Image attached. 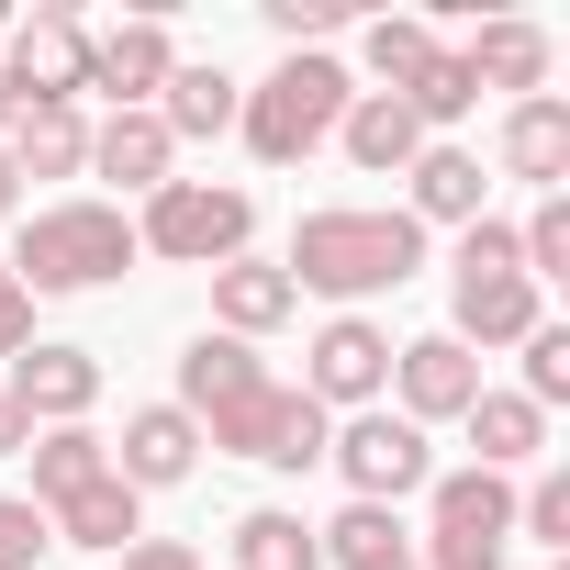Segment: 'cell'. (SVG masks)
Here are the masks:
<instances>
[{"mask_svg": "<svg viewBox=\"0 0 570 570\" xmlns=\"http://www.w3.org/2000/svg\"><path fill=\"white\" fill-rule=\"evenodd\" d=\"M12 112H23V101H12V79H0V135H12Z\"/></svg>", "mask_w": 570, "mask_h": 570, "instance_id": "obj_40", "label": "cell"}, {"mask_svg": "<svg viewBox=\"0 0 570 570\" xmlns=\"http://www.w3.org/2000/svg\"><path fill=\"white\" fill-rule=\"evenodd\" d=\"M358 57H370V79H381V90H392V101H403V90H414V79H425V57H436V23H414V12H381V23H370V46H358Z\"/></svg>", "mask_w": 570, "mask_h": 570, "instance_id": "obj_29", "label": "cell"}, {"mask_svg": "<svg viewBox=\"0 0 570 570\" xmlns=\"http://www.w3.org/2000/svg\"><path fill=\"white\" fill-rule=\"evenodd\" d=\"M190 425H202V448L257 459V470H314V459H325V436H336V414H325L314 392H292V381H246V392L202 403Z\"/></svg>", "mask_w": 570, "mask_h": 570, "instance_id": "obj_5", "label": "cell"}, {"mask_svg": "<svg viewBox=\"0 0 570 570\" xmlns=\"http://www.w3.org/2000/svg\"><path fill=\"white\" fill-rule=\"evenodd\" d=\"M90 481H112V436H90V425H35V492L23 503H68V492H90Z\"/></svg>", "mask_w": 570, "mask_h": 570, "instance_id": "obj_23", "label": "cell"}, {"mask_svg": "<svg viewBox=\"0 0 570 570\" xmlns=\"http://www.w3.org/2000/svg\"><path fill=\"white\" fill-rule=\"evenodd\" d=\"M23 347H35V292L0 268V358H23Z\"/></svg>", "mask_w": 570, "mask_h": 570, "instance_id": "obj_36", "label": "cell"}, {"mask_svg": "<svg viewBox=\"0 0 570 570\" xmlns=\"http://www.w3.org/2000/svg\"><path fill=\"white\" fill-rule=\"evenodd\" d=\"M403 179H414V224H459V235L481 224V190H492V179H481L470 146H425Z\"/></svg>", "mask_w": 570, "mask_h": 570, "instance_id": "obj_22", "label": "cell"}, {"mask_svg": "<svg viewBox=\"0 0 570 570\" xmlns=\"http://www.w3.org/2000/svg\"><path fill=\"white\" fill-rule=\"evenodd\" d=\"M90 168H101V179H124V190H168L179 146H168V124H157V112H112V124H90Z\"/></svg>", "mask_w": 570, "mask_h": 570, "instance_id": "obj_20", "label": "cell"}, {"mask_svg": "<svg viewBox=\"0 0 570 570\" xmlns=\"http://www.w3.org/2000/svg\"><path fill=\"white\" fill-rule=\"evenodd\" d=\"M303 392H314L325 414H336V403H347V414H370V403L392 392V336H381L370 314H336V325L314 336V358H303Z\"/></svg>", "mask_w": 570, "mask_h": 570, "instance_id": "obj_10", "label": "cell"}, {"mask_svg": "<svg viewBox=\"0 0 570 570\" xmlns=\"http://www.w3.org/2000/svg\"><path fill=\"white\" fill-rule=\"evenodd\" d=\"M514 257H525V279H570V190H548L514 224Z\"/></svg>", "mask_w": 570, "mask_h": 570, "instance_id": "obj_31", "label": "cell"}, {"mask_svg": "<svg viewBox=\"0 0 570 570\" xmlns=\"http://www.w3.org/2000/svg\"><path fill=\"white\" fill-rule=\"evenodd\" d=\"M370 570H414V548H403V559H370Z\"/></svg>", "mask_w": 570, "mask_h": 570, "instance_id": "obj_41", "label": "cell"}, {"mask_svg": "<svg viewBox=\"0 0 570 570\" xmlns=\"http://www.w3.org/2000/svg\"><path fill=\"white\" fill-rule=\"evenodd\" d=\"M0 157H12V179H79L90 168V112L79 101H35V112H12Z\"/></svg>", "mask_w": 570, "mask_h": 570, "instance_id": "obj_16", "label": "cell"}, {"mask_svg": "<svg viewBox=\"0 0 570 570\" xmlns=\"http://www.w3.org/2000/svg\"><path fill=\"white\" fill-rule=\"evenodd\" d=\"M336 146H347V157H358L370 179H403V168H414V157L436 146V135H425V124H414V112H403L392 90H358V101H347V124H336Z\"/></svg>", "mask_w": 570, "mask_h": 570, "instance_id": "obj_17", "label": "cell"}, {"mask_svg": "<svg viewBox=\"0 0 570 570\" xmlns=\"http://www.w3.org/2000/svg\"><path fill=\"white\" fill-rule=\"evenodd\" d=\"M392 392H403V425H459L481 403V358L459 336H414V347H392Z\"/></svg>", "mask_w": 570, "mask_h": 570, "instance_id": "obj_12", "label": "cell"}, {"mask_svg": "<svg viewBox=\"0 0 570 570\" xmlns=\"http://www.w3.org/2000/svg\"><path fill=\"white\" fill-rule=\"evenodd\" d=\"M292 292H325V303H381V292H403V279L425 268V224L414 213H303V235H292Z\"/></svg>", "mask_w": 570, "mask_h": 570, "instance_id": "obj_1", "label": "cell"}, {"mask_svg": "<svg viewBox=\"0 0 570 570\" xmlns=\"http://www.w3.org/2000/svg\"><path fill=\"white\" fill-rule=\"evenodd\" d=\"M303 314V292H292V268H279V257H224L213 268V325L246 347V336H279V325H292Z\"/></svg>", "mask_w": 570, "mask_h": 570, "instance_id": "obj_15", "label": "cell"}, {"mask_svg": "<svg viewBox=\"0 0 570 570\" xmlns=\"http://www.w3.org/2000/svg\"><path fill=\"white\" fill-rule=\"evenodd\" d=\"M0 392L23 403V425H90V403H101V358H90V347H23Z\"/></svg>", "mask_w": 570, "mask_h": 570, "instance_id": "obj_13", "label": "cell"}, {"mask_svg": "<svg viewBox=\"0 0 570 570\" xmlns=\"http://www.w3.org/2000/svg\"><path fill=\"white\" fill-rule=\"evenodd\" d=\"M246 235H257V190H235V179H168L135 213V246L168 268H224V257H246Z\"/></svg>", "mask_w": 570, "mask_h": 570, "instance_id": "obj_6", "label": "cell"}, {"mask_svg": "<svg viewBox=\"0 0 570 570\" xmlns=\"http://www.w3.org/2000/svg\"><path fill=\"white\" fill-rule=\"evenodd\" d=\"M525 403H537V414L570 403V325H537V336H525Z\"/></svg>", "mask_w": 570, "mask_h": 570, "instance_id": "obj_33", "label": "cell"}, {"mask_svg": "<svg viewBox=\"0 0 570 570\" xmlns=\"http://www.w3.org/2000/svg\"><path fill=\"white\" fill-rule=\"evenodd\" d=\"M548 314H537V279H525V257H514V224H470L459 235V279H448V336L481 358V347H525Z\"/></svg>", "mask_w": 570, "mask_h": 570, "instance_id": "obj_4", "label": "cell"}, {"mask_svg": "<svg viewBox=\"0 0 570 570\" xmlns=\"http://www.w3.org/2000/svg\"><path fill=\"white\" fill-rule=\"evenodd\" d=\"M235 570H325V548H314L303 514L257 503V514H235Z\"/></svg>", "mask_w": 570, "mask_h": 570, "instance_id": "obj_26", "label": "cell"}, {"mask_svg": "<svg viewBox=\"0 0 570 570\" xmlns=\"http://www.w3.org/2000/svg\"><path fill=\"white\" fill-rule=\"evenodd\" d=\"M325 459H336L347 503H392V514L436 481V448H425V425H403V414H347V425L325 436Z\"/></svg>", "mask_w": 570, "mask_h": 570, "instance_id": "obj_8", "label": "cell"}, {"mask_svg": "<svg viewBox=\"0 0 570 570\" xmlns=\"http://www.w3.org/2000/svg\"><path fill=\"white\" fill-rule=\"evenodd\" d=\"M0 79H12V101L35 112V101H90V23L79 12H23L12 23V46H0Z\"/></svg>", "mask_w": 570, "mask_h": 570, "instance_id": "obj_9", "label": "cell"}, {"mask_svg": "<svg viewBox=\"0 0 570 570\" xmlns=\"http://www.w3.org/2000/svg\"><path fill=\"white\" fill-rule=\"evenodd\" d=\"M514 537L570 548V470H537V492H514Z\"/></svg>", "mask_w": 570, "mask_h": 570, "instance_id": "obj_32", "label": "cell"}, {"mask_svg": "<svg viewBox=\"0 0 570 570\" xmlns=\"http://www.w3.org/2000/svg\"><path fill=\"white\" fill-rule=\"evenodd\" d=\"M459 425H470V448H481L470 470H492V481H503V470H525V459L548 448V414H537L525 392H492V381H481V403H470Z\"/></svg>", "mask_w": 570, "mask_h": 570, "instance_id": "obj_21", "label": "cell"}, {"mask_svg": "<svg viewBox=\"0 0 570 570\" xmlns=\"http://www.w3.org/2000/svg\"><path fill=\"white\" fill-rule=\"evenodd\" d=\"M135 257H146V246H135V213H124V202H46L0 268H12L23 292H112Z\"/></svg>", "mask_w": 570, "mask_h": 570, "instance_id": "obj_3", "label": "cell"}, {"mask_svg": "<svg viewBox=\"0 0 570 570\" xmlns=\"http://www.w3.org/2000/svg\"><path fill=\"white\" fill-rule=\"evenodd\" d=\"M492 157H503V179H537V190H559V179H570V101H548V90H537V101H514Z\"/></svg>", "mask_w": 570, "mask_h": 570, "instance_id": "obj_18", "label": "cell"}, {"mask_svg": "<svg viewBox=\"0 0 570 570\" xmlns=\"http://www.w3.org/2000/svg\"><path fill=\"white\" fill-rule=\"evenodd\" d=\"M257 12H268V35L292 46V57H314V35H336V23H347V0H257Z\"/></svg>", "mask_w": 570, "mask_h": 570, "instance_id": "obj_35", "label": "cell"}, {"mask_svg": "<svg viewBox=\"0 0 570 570\" xmlns=\"http://www.w3.org/2000/svg\"><path fill=\"white\" fill-rule=\"evenodd\" d=\"M314 548H325V570H370V559H403L414 537H403L392 503H347L336 525H314Z\"/></svg>", "mask_w": 570, "mask_h": 570, "instance_id": "obj_28", "label": "cell"}, {"mask_svg": "<svg viewBox=\"0 0 570 570\" xmlns=\"http://www.w3.org/2000/svg\"><path fill=\"white\" fill-rule=\"evenodd\" d=\"M246 381H268L257 347H235V336H190V347H179V414H202V403H224V392H246Z\"/></svg>", "mask_w": 570, "mask_h": 570, "instance_id": "obj_27", "label": "cell"}, {"mask_svg": "<svg viewBox=\"0 0 570 570\" xmlns=\"http://www.w3.org/2000/svg\"><path fill=\"white\" fill-rule=\"evenodd\" d=\"M168 68H179V46H168V23H157V12H135V23H101V35H90V90H101L112 112H146V101L168 90Z\"/></svg>", "mask_w": 570, "mask_h": 570, "instance_id": "obj_11", "label": "cell"}, {"mask_svg": "<svg viewBox=\"0 0 570 570\" xmlns=\"http://www.w3.org/2000/svg\"><path fill=\"white\" fill-rule=\"evenodd\" d=\"M347 101H358V79H347L336 57H279V68L235 101V135H246L257 168H303L314 146H336Z\"/></svg>", "mask_w": 570, "mask_h": 570, "instance_id": "obj_2", "label": "cell"}, {"mask_svg": "<svg viewBox=\"0 0 570 570\" xmlns=\"http://www.w3.org/2000/svg\"><path fill=\"white\" fill-rule=\"evenodd\" d=\"M23 448H35V425H23V403H12V392H0V459H23Z\"/></svg>", "mask_w": 570, "mask_h": 570, "instance_id": "obj_38", "label": "cell"}, {"mask_svg": "<svg viewBox=\"0 0 570 570\" xmlns=\"http://www.w3.org/2000/svg\"><path fill=\"white\" fill-rule=\"evenodd\" d=\"M190 470H202V425H190L179 403L124 414V436H112V481H124V492H168V481H190Z\"/></svg>", "mask_w": 570, "mask_h": 570, "instance_id": "obj_14", "label": "cell"}, {"mask_svg": "<svg viewBox=\"0 0 570 570\" xmlns=\"http://www.w3.org/2000/svg\"><path fill=\"white\" fill-rule=\"evenodd\" d=\"M124 570H202V559H190L179 537H135V548H124Z\"/></svg>", "mask_w": 570, "mask_h": 570, "instance_id": "obj_37", "label": "cell"}, {"mask_svg": "<svg viewBox=\"0 0 570 570\" xmlns=\"http://www.w3.org/2000/svg\"><path fill=\"white\" fill-rule=\"evenodd\" d=\"M403 112H414L425 135H436V124H459V112H481V79H470V57H459V46H436V57H425V79L403 90Z\"/></svg>", "mask_w": 570, "mask_h": 570, "instance_id": "obj_30", "label": "cell"}, {"mask_svg": "<svg viewBox=\"0 0 570 570\" xmlns=\"http://www.w3.org/2000/svg\"><path fill=\"white\" fill-rule=\"evenodd\" d=\"M57 548V525H46V503H23V492H0V570H35Z\"/></svg>", "mask_w": 570, "mask_h": 570, "instance_id": "obj_34", "label": "cell"}, {"mask_svg": "<svg viewBox=\"0 0 570 570\" xmlns=\"http://www.w3.org/2000/svg\"><path fill=\"white\" fill-rule=\"evenodd\" d=\"M503 548H514V481L436 470L425 481V548H414V570H503Z\"/></svg>", "mask_w": 570, "mask_h": 570, "instance_id": "obj_7", "label": "cell"}, {"mask_svg": "<svg viewBox=\"0 0 570 570\" xmlns=\"http://www.w3.org/2000/svg\"><path fill=\"white\" fill-rule=\"evenodd\" d=\"M23 213V179H12V157H0V224H12Z\"/></svg>", "mask_w": 570, "mask_h": 570, "instance_id": "obj_39", "label": "cell"}, {"mask_svg": "<svg viewBox=\"0 0 570 570\" xmlns=\"http://www.w3.org/2000/svg\"><path fill=\"white\" fill-rule=\"evenodd\" d=\"M0 35H12V12H0Z\"/></svg>", "mask_w": 570, "mask_h": 570, "instance_id": "obj_42", "label": "cell"}, {"mask_svg": "<svg viewBox=\"0 0 570 570\" xmlns=\"http://www.w3.org/2000/svg\"><path fill=\"white\" fill-rule=\"evenodd\" d=\"M235 101H246V90H235L224 68H168V90H157L146 112L168 124V146H213V135H235Z\"/></svg>", "mask_w": 570, "mask_h": 570, "instance_id": "obj_19", "label": "cell"}, {"mask_svg": "<svg viewBox=\"0 0 570 570\" xmlns=\"http://www.w3.org/2000/svg\"><path fill=\"white\" fill-rule=\"evenodd\" d=\"M146 492H124V481H90V492H68L46 525H57V548H135L146 537V514H135Z\"/></svg>", "mask_w": 570, "mask_h": 570, "instance_id": "obj_25", "label": "cell"}, {"mask_svg": "<svg viewBox=\"0 0 570 570\" xmlns=\"http://www.w3.org/2000/svg\"><path fill=\"white\" fill-rule=\"evenodd\" d=\"M459 57H470V79H481V90H514V101H537V90H548V35H537V23H481Z\"/></svg>", "mask_w": 570, "mask_h": 570, "instance_id": "obj_24", "label": "cell"}]
</instances>
